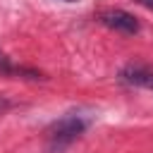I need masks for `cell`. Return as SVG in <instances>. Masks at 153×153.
I'll return each mask as SVG.
<instances>
[{
  "label": "cell",
  "instance_id": "obj_6",
  "mask_svg": "<svg viewBox=\"0 0 153 153\" xmlns=\"http://www.w3.org/2000/svg\"><path fill=\"white\" fill-rule=\"evenodd\" d=\"M139 5H143V7H148V10H153V0H136Z\"/></svg>",
  "mask_w": 153,
  "mask_h": 153
},
{
  "label": "cell",
  "instance_id": "obj_5",
  "mask_svg": "<svg viewBox=\"0 0 153 153\" xmlns=\"http://www.w3.org/2000/svg\"><path fill=\"white\" fill-rule=\"evenodd\" d=\"M10 108H12V100H10V98H5V96H0V115H5Z\"/></svg>",
  "mask_w": 153,
  "mask_h": 153
},
{
  "label": "cell",
  "instance_id": "obj_3",
  "mask_svg": "<svg viewBox=\"0 0 153 153\" xmlns=\"http://www.w3.org/2000/svg\"><path fill=\"white\" fill-rule=\"evenodd\" d=\"M120 79L129 86H136V88H146V91H153V67L151 65H127L120 69Z\"/></svg>",
  "mask_w": 153,
  "mask_h": 153
},
{
  "label": "cell",
  "instance_id": "obj_2",
  "mask_svg": "<svg viewBox=\"0 0 153 153\" xmlns=\"http://www.w3.org/2000/svg\"><path fill=\"white\" fill-rule=\"evenodd\" d=\"M100 22H103L108 29L117 31V33H127V36H131V33L139 31V22H136V17L129 14V12H124V10H105V12L100 14Z\"/></svg>",
  "mask_w": 153,
  "mask_h": 153
},
{
  "label": "cell",
  "instance_id": "obj_1",
  "mask_svg": "<svg viewBox=\"0 0 153 153\" xmlns=\"http://www.w3.org/2000/svg\"><path fill=\"white\" fill-rule=\"evenodd\" d=\"M86 129V120L81 115H65L57 122L48 127V151L50 153H62L72 141H76Z\"/></svg>",
  "mask_w": 153,
  "mask_h": 153
},
{
  "label": "cell",
  "instance_id": "obj_4",
  "mask_svg": "<svg viewBox=\"0 0 153 153\" xmlns=\"http://www.w3.org/2000/svg\"><path fill=\"white\" fill-rule=\"evenodd\" d=\"M0 74H29V79H38L41 74H36V72H31V69H24V67H17V65H12L10 62V57L0 50Z\"/></svg>",
  "mask_w": 153,
  "mask_h": 153
}]
</instances>
